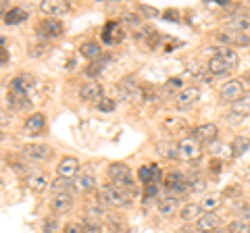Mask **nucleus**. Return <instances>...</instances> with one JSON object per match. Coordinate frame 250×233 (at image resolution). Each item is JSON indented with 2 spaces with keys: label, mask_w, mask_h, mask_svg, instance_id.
Segmentation results:
<instances>
[{
  "label": "nucleus",
  "mask_w": 250,
  "mask_h": 233,
  "mask_svg": "<svg viewBox=\"0 0 250 233\" xmlns=\"http://www.w3.org/2000/svg\"><path fill=\"white\" fill-rule=\"evenodd\" d=\"M248 148H250V137H248V136H238V137L231 142V152H233V156H242L244 152H248Z\"/></svg>",
  "instance_id": "nucleus-32"
},
{
  "label": "nucleus",
  "mask_w": 250,
  "mask_h": 233,
  "mask_svg": "<svg viewBox=\"0 0 250 233\" xmlns=\"http://www.w3.org/2000/svg\"><path fill=\"white\" fill-rule=\"evenodd\" d=\"M121 29H119V23H115V21H111V23H106L104 25V29H103V42L104 44H117V42H121Z\"/></svg>",
  "instance_id": "nucleus-21"
},
{
  "label": "nucleus",
  "mask_w": 250,
  "mask_h": 233,
  "mask_svg": "<svg viewBox=\"0 0 250 233\" xmlns=\"http://www.w3.org/2000/svg\"><path fill=\"white\" fill-rule=\"evenodd\" d=\"M221 200H223V196L215 192V194H208V196L200 202V206H202V211L205 213H213V211H217V208L221 206Z\"/></svg>",
  "instance_id": "nucleus-30"
},
{
  "label": "nucleus",
  "mask_w": 250,
  "mask_h": 233,
  "mask_svg": "<svg viewBox=\"0 0 250 233\" xmlns=\"http://www.w3.org/2000/svg\"><path fill=\"white\" fill-rule=\"evenodd\" d=\"M44 125H46V116L42 113H36L25 121V127L23 129H25V134H29V136H38L44 129Z\"/></svg>",
  "instance_id": "nucleus-20"
},
{
  "label": "nucleus",
  "mask_w": 250,
  "mask_h": 233,
  "mask_svg": "<svg viewBox=\"0 0 250 233\" xmlns=\"http://www.w3.org/2000/svg\"><path fill=\"white\" fill-rule=\"evenodd\" d=\"M123 19H127L129 25H140V21H138L136 15H127V17H123Z\"/></svg>",
  "instance_id": "nucleus-41"
},
{
  "label": "nucleus",
  "mask_w": 250,
  "mask_h": 233,
  "mask_svg": "<svg viewBox=\"0 0 250 233\" xmlns=\"http://www.w3.org/2000/svg\"><path fill=\"white\" fill-rule=\"evenodd\" d=\"M165 88H167V90H179V92L184 90V88H182V79H169V81L165 83Z\"/></svg>",
  "instance_id": "nucleus-39"
},
{
  "label": "nucleus",
  "mask_w": 250,
  "mask_h": 233,
  "mask_svg": "<svg viewBox=\"0 0 250 233\" xmlns=\"http://www.w3.org/2000/svg\"><path fill=\"white\" fill-rule=\"evenodd\" d=\"M9 104L13 108H17V111H21V108L29 106V94H25V92H17V90H9Z\"/></svg>",
  "instance_id": "nucleus-24"
},
{
  "label": "nucleus",
  "mask_w": 250,
  "mask_h": 233,
  "mask_svg": "<svg viewBox=\"0 0 250 233\" xmlns=\"http://www.w3.org/2000/svg\"><path fill=\"white\" fill-rule=\"evenodd\" d=\"M228 233H250V223L246 221H231L229 227H228Z\"/></svg>",
  "instance_id": "nucleus-33"
},
{
  "label": "nucleus",
  "mask_w": 250,
  "mask_h": 233,
  "mask_svg": "<svg viewBox=\"0 0 250 233\" xmlns=\"http://www.w3.org/2000/svg\"><path fill=\"white\" fill-rule=\"evenodd\" d=\"M44 233H59V219L57 216H48L44 221Z\"/></svg>",
  "instance_id": "nucleus-35"
},
{
  "label": "nucleus",
  "mask_w": 250,
  "mask_h": 233,
  "mask_svg": "<svg viewBox=\"0 0 250 233\" xmlns=\"http://www.w3.org/2000/svg\"><path fill=\"white\" fill-rule=\"evenodd\" d=\"M50 190H52V194H71L75 190V181L65 179V177H57V179L50 183Z\"/></svg>",
  "instance_id": "nucleus-27"
},
{
  "label": "nucleus",
  "mask_w": 250,
  "mask_h": 233,
  "mask_svg": "<svg viewBox=\"0 0 250 233\" xmlns=\"http://www.w3.org/2000/svg\"><path fill=\"white\" fill-rule=\"evenodd\" d=\"M229 29L231 32H242L246 34L250 29V15L242 13V15H233V17L229 19Z\"/></svg>",
  "instance_id": "nucleus-26"
},
{
  "label": "nucleus",
  "mask_w": 250,
  "mask_h": 233,
  "mask_svg": "<svg viewBox=\"0 0 250 233\" xmlns=\"http://www.w3.org/2000/svg\"><path fill=\"white\" fill-rule=\"evenodd\" d=\"M200 156V142L194 137H184L177 144V158L182 160H196Z\"/></svg>",
  "instance_id": "nucleus-4"
},
{
  "label": "nucleus",
  "mask_w": 250,
  "mask_h": 233,
  "mask_svg": "<svg viewBox=\"0 0 250 233\" xmlns=\"http://www.w3.org/2000/svg\"><path fill=\"white\" fill-rule=\"evenodd\" d=\"M59 177H65V179H73V177L80 175V160L73 158V156H65V158H61L59 162Z\"/></svg>",
  "instance_id": "nucleus-13"
},
{
  "label": "nucleus",
  "mask_w": 250,
  "mask_h": 233,
  "mask_svg": "<svg viewBox=\"0 0 250 233\" xmlns=\"http://www.w3.org/2000/svg\"><path fill=\"white\" fill-rule=\"evenodd\" d=\"M96 188V179H94V167H85L83 171H80V175L75 177V192H92Z\"/></svg>",
  "instance_id": "nucleus-11"
},
{
  "label": "nucleus",
  "mask_w": 250,
  "mask_h": 233,
  "mask_svg": "<svg viewBox=\"0 0 250 233\" xmlns=\"http://www.w3.org/2000/svg\"><path fill=\"white\" fill-rule=\"evenodd\" d=\"M23 156L29 160H36V162H44L52 156V148L46 144H27L23 148Z\"/></svg>",
  "instance_id": "nucleus-7"
},
{
  "label": "nucleus",
  "mask_w": 250,
  "mask_h": 233,
  "mask_svg": "<svg viewBox=\"0 0 250 233\" xmlns=\"http://www.w3.org/2000/svg\"><path fill=\"white\" fill-rule=\"evenodd\" d=\"M217 40L221 42L223 46H228V48H246L250 44V36L248 34H242V32H219L217 34Z\"/></svg>",
  "instance_id": "nucleus-3"
},
{
  "label": "nucleus",
  "mask_w": 250,
  "mask_h": 233,
  "mask_svg": "<svg viewBox=\"0 0 250 233\" xmlns=\"http://www.w3.org/2000/svg\"><path fill=\"white\" fill-rule=\"evenodd\" d=\"M6 60H9V52H6V48H2V67L6 65Z\"/></svg>",
  "instance_id": "nucleus-42"
},
{
  "label": "nucleus",
  "mask_w": 250,
  "mask_h": 233,
  "mask_svg": "<svg viewBox=\"0 0 250 233\" xmlns=\"http://www.w3.org/2000/svg\"><path fill=\"white\" fill-rule=\"evenodd\" d=\"M244 94V81L242 79H229L221 85V92L219 96L221 100H228V102H236V100Z\"/></svg>",
  "instance_id": "nucleus-6"
},
{
  "label": "nucleus",
  "mask_w": 250,
  "mask_h": 233,
  "mask_svg": "<svg viewBox=\"0 0 250 233\" xmlns=\"http://www.w3.org/2000/svg\"><path fill=\"white\" fill-rule=\"evenodd\" d=\"M27 188L31 192H36V194H42V192H46L50 188V183H48V179H46L44 173H31L27 177Z\"/></svg>",
  "instance_id": "nucleus-22"
},
{
  "label": "nucleus",
  "mask_w": 250,
  "mask_h": 233,
  "mask_svg": "<svg viewBox=\"0 0 250 233\" xmlns=\"http://www.w3.org/2000/svg\"><path fill=\"white\" fill-rule=\"evenodd\" d=\"M207 71L213 75V77H223V75H228L231 69L228 67V63L221 58V57H210V60H208V65H207Z\"/></svg>",
  "instance_id": "nucleus-19"
},
{
  "label": "nucleus",
  "mask_w": 250,
  "mask_h": 233,
  "mask_svg": "<svg viewBox=\"0 0 250 233\" xmlns=\"http://www.w3.org/2000/svg\"><path fill=\"white\" fill-rule=\"evenodd\" d=\"M80 52H82L83 58H90L92 63L103 57V50H100V44H98V42H83V44L80 46Z\"/></svg>",
  "instance_id": "nucleus-25"
},
{
  "label": "nucleus",
  "mask_w": 250,
  "mask_h": 233,
  "mask_svg": "<svg viewBox=\"0 0 250 233\" xmlns=\"http://www.w3.org/2000/svg\"><path fill=\"white\" fill-rule=\"evenodd\" d=\"M231 115H240V116L250 115V92H244L236 102H231Z\"/></svg>",
  "instance_id": "nucleus-23"
},
{
  "label": "nucleus",
  "mask_w": 250,
  "mask_h": 233,
  "mask_svg": "<svg viewBox=\"0 0 250 233\" xmlns=\"http://www.w3.org/2000/svg\"><path fill=\"white\" fill-rule=\"evenodd\" d=\"M156 208H159V214H161V216H173L175 213L182 211V204H179V198H175V196H167V198L159 200Z\"/></svg>",
  "instance_id": "nucleus-14"
},
{
  "label": "nucleus",
  "mask_w": 250,
  "mask_h": 233,
  "mask_svg": "<svg viewBox=\"0 0 250 233\" xmlns=\"http://www.w3.org/2000/svg\"><path fill=\"white\" fill-rule=\"evenodd\" d=\"M50 204H52V211L54 213H67V211H71V206H73V196L71 194H54L52 200H50Z\"/></svg>",
  "instance_id": "nucleus-15"
},
{
  "label": "nucleus",
  "mask_w": 250,
  "mask_h": 233,
  "mask_svg": "<svg viewBox=\"0 0 250 233\" xmlns=\"http://www.w3.org/2000/svg\"><path fill=\"white\" fill-rule=\"evenodd\" d=\"M140 11H142V13H146L148 17H156V15H159V11H156V9H152V6H146V4H142V6H140Z\"/></svg>",
  "instance_id": "nucleus-40"
},
{
  "label": "nucleus",
  "mask_w": 250,
  "mask_h": 233,
  "mask_svg": "<svg viewBox=\"0 0 250 233\" xmlns=\"http://www.w3.org/2000/svg\"><path fill=\"white\" fill-rule=\"evenodd\" d=\"M217 134H219V131H217L215 123H202V125H198L196 129H194L192 137L198 139L200 144H213L217 139Z\"/></svg>",
  "instance_id": "nucleus-12"
},
{
  "label": "nucleus",
  "mask_w": 250,
  "mask_h": 233,
  "mask_svg": "<svg viewBox=\"0 0 250 233\" xmlns=\"http://www.w3.org/2000/svg\"><path fill=\"white\" fill-rule=\"evenodd\" d=\"M96 106H98V111H103V113H113V111H115V100H111V98H103Z\"/></svg>",
  "instance_id": "nucleus-37"
},
{
  "label": "nucleus",
  "mask_w": 250,
  "mask_h": 233,
  "mask_svg": "<svg viewBox=\"0 0 250 233\" xmlns=\"http://www.w3.org/2000/svg\"><path fill=\"white\" fill-rule=\"evenodd\" d=\"M138 177H140V181H142L144 185H150V183L154 181L152 167H140V171H138Z\"/></svg>",
  "instance_id": "nucleus-34"
},
{
  "label": "nucleus",
  "mask_w": 250,
  "mask_h": 233,
  "mask_svg": "<svg viewBox=\"0 0 250 233\" xmlns=\"http://www.w3.org/2000/svg\"><path fill=\"white\" fill-rule=\"evenodd\" d=\"M80 96H82V100L83 102H100L104 96H103V85H100L98 81H85L82 88H80Z\"/></svg>",
  "instance_id": "nucleus-10"
},
{
  "label": "nucleus",
  "mask_w": 250,
  "mask_h": 233,
  "mask_svg": "<svg viewBox=\"0 0 250 233\" xmlns=\"http://www.w3.org/2000/svg\"><path fill=\"white\" fill-rule=\"evenodd\" d=\"M210 52H215L217 57H221L225 63H228V67L231 69H238V65H240V57H238V52L233 50V48H228V46H221V48H213Z\"/></svg>",
  "instance_id": "nucleus-17"
},
{
  "label": "nucleus",
  "mask_w": 250,
  "mask_h": 233,
  "mask_svg": "<svg viewBox=\"0 0 250 233\" xmlns=\"http://www.w3.org/2000/svg\"><path fill=\"white\" fill-rule=\"evenodd\" d=\"M200 213H202L200 204H196V202H188L186 206H182L179 216H182V221H192V219H200Z\"/></svg>",
  "instance_id": "nucleus-28"
},
{
  "label": "nucleus",
  "mask_w": 250,
  "mask_h": 233,
  "mask_svg": "<svg viewBox=\"0 0 250 233\" xmlns=\"http://www.w3.org/2000/svg\"><path fill=\"white\" fill-rule=\"evenodd\" d=\"M129 192L131 190H123V188H117V185H103L98 190V202L103 204L104 208L106 206H127L129 204Z\"/></svg>",
  "instance_id": "nucleus-1"
},
{
  "label": "nucleus",
  "mask_w": 250,
  "mask_h": 233,
  "mask_svg": "<svg viewBox=\"0 0 250 233\" xmlns=\"http://www.w3.org/2000/svg\"><path fill=\"white\" fill-rule=\"evenodd\" d=\"M117 92H119V98L125 100V102L138 104L140 100H144V92L138 85V81L134 77H127V79H121L119 85H117Z\"/></svg>",
  "instance_id": "nucleus-2"
},
{
  "label": "nucleus",
  "mask_w": 250,
  "mask_h": 233,
  "mask_svg": "<svg viewBox=\"0 0 250 233\" xmlns=\"http://www.w3.org/2000/svg\"><path fill=\"white\" fill-rule=\"evenodd\" d=\"M27 19V13L19 9V6H15V9H11L9 13H4V23L6 25H19V23H23Z\"/></svg>",
  "instance_id": "nucleus-29"
},
{
  "label": "nucleus",
  "mask_w": 250,
  "mask_h": 233,
  "mask_svg": "<svg viewBox=\"0 0 250 233\" xmlns=\"http://www.w3.org/2000/svg\"><path fill=\"white\" fill-rule=\"evenodd\" d=\"M207 188V181L202 179V177H192L190 179V190H192V194H198V192H202Z\"/></svg>",
  "instance_id": "nucleus-36"
},
{
  "label": "nucleus",
  "mask_w": 250,
  "mask_h": 233,
  "mask_svg": "<svg viewBox=\"0 0 250 233\" xmlns=\"http://www.w3.org/2000/svg\"><path fill=\"white\" fill-rule=\"evenodd\" d=\"M62 233H88V231H85V227L80 223H69V225H65V231Z\"/></svg>",
  "instance_id": "nucleus-38"
},
{
  "label": "nucleus",
  "mask_w": 250,
  "mask_h": 233,
  "mask_svg": "<svg viewBox=\"0 0 250 233\" xmlns=\"http://www.w3.org/2000/svg\"><path fill=\"white\" fill-rule=\"evenodd\" d=\"M111 63V57H100L98 60H94V63H90L88 65V69H85V75L88 77H96V75H100L104 71V67Z\"/></svg>",
  "instance_id": "nucleus-31"
},
{
  "label": "nucleus",
  "mask_w": 250,
  "mask_h": 233,
  "mask_svg": "<svg viewBox=\"0 0 250 233\" xmlns=\"http://www.w3.org/2000/svg\"><path fill=\"white\" fill-rule=\"evenodd\" d=\"M198 98H200V90L196 88V85H188V88H184L175 96V106L184 111V108H190V106L196 104Z\"/></svg>",
  "instance_id": "nucleus-8"
},
{
  "label": "nucleus",
  "mask_w": 250,
  "mask_h": 233,
  "mask_svg": "<svg viewBox=\"0 0 250 233\" xmlns=\"http://www.w3.org/2000/svg\"><path fill=\"white\" fill-rule=\"evenodd\" d=\"M219 223H221V219L215 214V213H205L200 216V219L196 221V229L200 233H210V231H215L219 227Z\"/></svg>",
  "instance_id": "nucleus-16"
},
{
  "label": "nucleus",
  "mask_w": 250,
  "mask_h": 233,
  "mask_svg": "<svg viewBox=\"0 0 250 233\" xmlns=\"http://www.w3.org/2000/svg\"><path fill=\"white\" fill-rule=\"evenodd\" d=\"M36 32L40 38H46V40H52V38H61L62 32H65V27H62V23L57 21V19H44L40 25L36 27Z\"/></svg>",
  "instance_id": "nucleus-5"
},
{
  "label": "nucleus",
  "mask_w": 250,
  "mask_h": 233,
  "mask_svg": "<svg viewBox=\"0 0 250 233\" xmlns=\"http://www.w3.org/2000/svg\"><path fill=\"white\" fill-rule=\"evenodd\" d=\"M246 81H248V83H250V71H248V75H246Z\"/></svg>",
  "instance_id": "nucleus-43"
},
{
  "label": "nucleus",
  "mask_w": 250,
  "mask_h": 233,
  "mask_svg": "<svg viewBox=\"0 0 250 233\" xmlns=\"http://www.w3.org/2000/svg\"><path fill=\"white\" fill-rule=\"evenodd\" d=\"M165 188L169 192H184L186 188H190V181H186L182 173H169L165 177Z\"/></svg>",
  "instance_id": "nucleus-18"
},
{
  "label": "nucleus",
  "mask_w": 250,
  "mask_h": 233,
  "mask_svg": "<svg viewBox=\"0 0 250 233\" xmlns=\"http://www.w3.org/2000/svg\"><path fill=\"white\" fill-rule=\"evenodd\" d=\"M40 11L48 17H61V15H67L71 11V4L67 0H44L40 2Z\"/></svg>",
  "instance_id": "nucleus-9"
}]
</instances>
